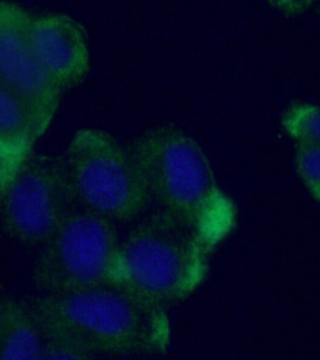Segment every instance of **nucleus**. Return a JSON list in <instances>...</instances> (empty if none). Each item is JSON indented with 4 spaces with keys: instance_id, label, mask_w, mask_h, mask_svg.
Masks as SVG:
<instances>
[{
    "instance_id": "1",
    "label": "nucleus",
    "mask_w": 320,
    "mask_h": 360,
    "mask_svg": "<svg viewBox=\"0 0 320 360\" xmlns=\"http://www.w3.org/2000/svg\"><path fill=\"white\" fill-rule=\"evenodd\" d=\"M47 337L69 340L97 356H144L167 351L165 309L123 284L43 294L30 301Z\"/></svg>"
},
{
    "instance_id": "2",
    "label": "nucleus",
    "mask_w": 320,
    "mask_h": 360,
    "mask_svg": "<svg viewBox=\"0 0 320 360\" xmlns=\"http://www.w3.org/2000/svg\"><path fill=\"white\" fill-rule=\"evenodd\" d=\"M151 201L186 225L212 252L231 232L236 210L206 155L172 124L151 127L130 146Z\"/></svg>"
},
{
    "instance_id": "3",
    "label": "nucleus",
    "mask_w": 320,
    "mask_h": 360,
    "mask_svg": "<svg viewBox=\"0 0 320 360\" xmlns=\"http://www.w3.org/2000/svg\"><path fill=\"white\" fill-rule=\"evenodd\" d=\"M210 253L186 225L159 210L139 221L122 242V284L165 309L200 285Z\"/></svg>"
},
{
    "instance_id": "4",
    "label": "nucleus",
    "mask_w": 320,
    "mask_h": 360,
    "mask_svg": "<svg viewBox=\"0 0 320 360\" xmlns=\"http://www.w3.org/2000/svg\"><path fill=\"white\" fill-rule=\"evenodd\" d=\"M64 159L85 210L127 224L139 218L153 202L130 148L108 132L79 129L70 141Z\"/></svg>"
},
{
    "instance_id": "5",
    "label": "nucleus",
    "mask_w": 320,
    "mask_h": 360,
    "mask_svg": "<svg viewBox=\"0 0 320 360\" xmlns=\"http://www.w3.org/2000/svg\"><path fill=\"white\" fill-rule=\"evenodd\" d=\"M120 246L113 221L78 210L41 245L35 286L43 294H65L122 284Z\"/></svg>"
},
{
    "instance_id": "6",
    "label": "nucleus",
    "mask_w": 320,
    "mask_h": 360,
    "mask_svg": "<svg viewBox=\"0 0 320 360\" xmlns=\"http://www.w3.org/2000/svg\"><path fill=\"white\" fill-rule=\"evenodd\" d=\"M79 205L64 157L32 153L1 187L4 229L30 246L46 243Z\"/></svg>"
},
{
    "instance_id": "7",
    "label": "nucleus",
    "mask_w": 320,
    "mask_h": 360,
    "mask_svg": "<svg viewBox=\"0 0 320 360\" xmlns=\"http://www.w3.org/2000/svg\"><path fill=\"white\" fill-rule=\"evenodd\" d=\"M33 16L18 4L0 6V84L23 97L50 125L65 92L44 69L33 45Z\"/></svg>"
},
{
    "instance_id": "8",
    "label": "nucleus",
    "mask_w": 320,
    "mask_h": 360,
    "mask_svg": "<svg viewBox=\"0 0 320 360\" xmlns=\"http://www.w3.org/2000/svg\"><path fill=\"white\" fill-rule=\"evenodd\" d=\"M32 35L44 69L64 91L85 81L91 58L85 30L79 22L64 14L33 17Z\"/></svg>"
},
{
    "instance_id": "9",
    "label": "nucleus",
    "mask_w": 320,
    "mask_h": 360,
    "mask_svg": "<svg viewBox=\"0 0 320 360\" xmlns=\"http://www.w3.org/2000/svg\"><path fill=\"white\" fill-rule=\"evenodd\" d=\"M49 127L29 101L0 84L1 187L33 153V146Z\"/></svg>"
},
{
    "instance_id": "10",
    "label": "nucleus",
    "mask_w": 320,
    "mask_h": 360,
    "mask_svg": "<svg viewBox=\"0 0 320 360\" xmlns=\"http://www.w3.org/2000/svg\"><path fill=\"white\" fill-rule=\"evenodd\" d=\"M0 339V360L44 359L46 332L32 303L2 297Z\"/></svg>"
},
{
    "instance_id": "11",
    "label": "nucleus",
    "mask_w": 320,
    "mask_h": 360,
    "mask_svg": "<svg viewBox=\"0 0 320 360\" xmlns=\"http://www.w3.org/2000/svg\"><path fill=\"white\" fill-rule=\"evenodd\" d=\"M282 125L297 145L320 146V106L296 103L282 117Z\"/></svg>"
},
{
    "instance_id": "12",
    "label": "nucleus",
    "mask_w": 320,
    "mask_h": 360,
    "mask_svg": "<svg viewBox=\"0 0 320 360\" xmlns=\"http://www.w3.org/2000/svg\"><path fill=\"white\" fill-rule=\"evenodd\" d=\"M296 169L309 193L320 202V146L297 145Z\"/></svg>"
},
{
    "instance_id": "13",
    "label": "nucleus",
    "mask_w": 320,
    "mask_h": 360,
    "mask_svg": "<svg viewBox=\"0 0 320 360\" xmlns=\"http://www.w3.org/2000/svg\"><path fill=\"white\" fill-rule=\"evenodd\" d=\"M268 1L286 15H297L308 10L314 0H268Z\"/></svg>"
}]
</instances>
